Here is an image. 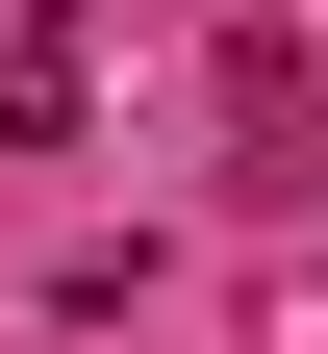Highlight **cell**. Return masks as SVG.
Wrapping results in <instances>:
<instances>
[{
	"label": "cell",
	"instance_id": "7a4b0ae2",
	"mask_svg": "<svg viewBox=\"0 0 328 354\" xmlns=\"http://www.w3.org/2000/svg\"><path fill=\"white\" fill-rule=\"evenodd\" d=\"M227 152H253V177H303V152H328V102H303V51H278V26L227 51Z\"/></svg>",
	"mask_w": 328,
	"mask_h": 354
},
{
	"label": "cell",
	"instance_id": "6da1fadb",
	"mask_svg": "<svg viewBox=\"0 0 328 354\" xmlns=\"http://www.w3.org/2000/svg\"><path fill=\"white\" fill-rule=\"evenodd\" d=\"M102 76H76V0H0V152H76Z\"/></svg>",
	"mask_w": 328,
	"mask_h": 354
}]
</instances>
